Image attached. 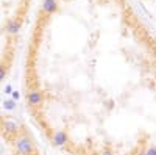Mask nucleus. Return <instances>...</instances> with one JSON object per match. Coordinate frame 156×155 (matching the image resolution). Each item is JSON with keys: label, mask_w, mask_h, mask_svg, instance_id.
Wrapping results in <instances>:
<instances>
[{"label": "nucleus", "mask_w": 156, "mask_h": 155, "mask_svg": "<svg viewBox=\"0 0 156 155\" xmlns=\"http://www.w3.org/2000/svg\"><path fill=\"white\" fill-rule=\"evenodd\" d=\"M156 96V38L131 5L61 24L39 8L27 42L25 107L51 147L69 155H156L142 125Z\"/></svg>", "instance_id": "obj_1"}, {"label": "nucleus", "mask_w": 156, "mask_h": 155, "mask_svg": "<svg viewBox=\"0 0 156 155\" xmlns=\"http://www.w3.org/2000/svg\"><path fill=\"white\" fill-rule=\"evenodd\" d=\"M30 3L31 0H0V85L14 66Z\"/></svg>", "instance_id": "obj_2"}, {"label": "nucleus", "mask_w": 156, "mask_h": 155, "mask_svg": "<svg viewBox=\"0 0 156 155\" xmlns=\"http://www.w3.org/2000/svg\"><path fill=\"white\" fill-rule=\"evenodd\" d=\"M0 155H42V152L20 119L0 114Z\"/></svg>", "instance_id": "obj_3"}]
</instances>
